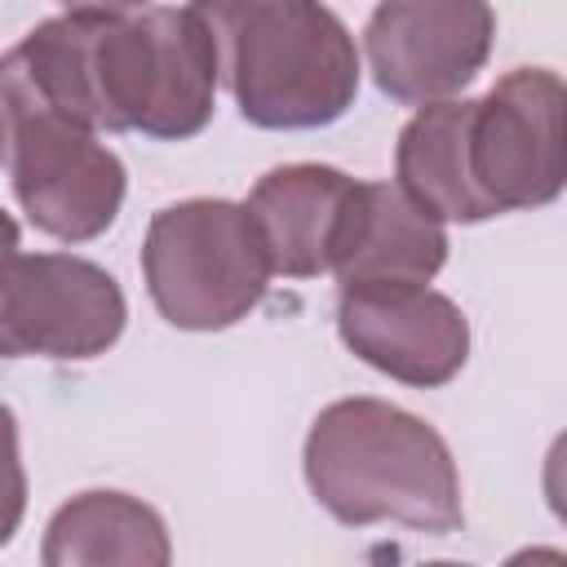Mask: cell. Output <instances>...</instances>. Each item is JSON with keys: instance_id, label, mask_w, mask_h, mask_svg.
Masks as SVG:
<instances>
[{"instance_id": "obj_1", "label": "cell", "mask_w": 567, "mask_h": 567, "mask_svg": "<svg viewBox=\"0 0 567 567\" xmlns=\"http://www.w3.org/2000/svg\"><path fill=\"white\" fill-rule=\"evenodd\" d=\"M9 53L53 106L97 133L186 142L217 106V49L190 4L58 13Z\"/></svg>"}, {"instance_id": "obj_2", "label": "cell", "mask_w": 567, "mask_h": 567, "mask_svg": "<svg viewBox=\"0 0 567 567\" xmlns=\"http://www.w3.org/2000/svg\"><path fill=\"white\" fill-rule=\"evenodd\" d=\"M301 470L310 496L346 527L399 523L421 536H452L465 523L447 439L385 399L328 403L310 421Z\"/></svg>"}, {"instance_id": "obj_3", "label": "cell", "mask_w": 567, "mask_h": 567, "mask_svg": "<svg viewBox=\"0 0 567 567\" xmlns=\"http://www.w3.org/2000/svg\"><path fill=\"white\" fill-rule=\"evenodd\" d=\"M217 49V80L252 128L337 124L359 97V44L323 0H190Z\"/></svg>"}, {"instance_id": "obj_4", "label": "cell", "mask_w": 567, "mask_h": 567, "mask_svg": "<svg viewBox=\"0 0 567 567\" xmlns=\"http://www.w3.org/2000/svg\"><path fill=\"white\" fill-rule=\"evenodd\" d=\"M0 128L13 195L35 230L62 244H89L111 230L124 204V164L97 128L53 106L0 53Z\"/></svg>"}, {"instance_id": "obj_5", "label": "cell", "mask_w": 567, "mask_h": 567, "mask_svg": "<svg viewBox=\"0 0 567 567\" xmlns=\"http://www.w3.org/2000/svg\"><path fill=\"white\" fill-rule=\"evenodd\" d=\"M270 275L261 235L235 199H182L146 226L142 279L155 310L182 332H221L248 319Z\"/></svg>"}, {"instance_id": "obj_6", "label": "cell", "mask_w": 567, "mask_h": 567, "mask_svg": "<svg viewBox=\"0 0 567 567\" xmlns=\"http://www.w3.org/2000/svg\"><path fill=\"white\" fill-rule=\"evenodd\" d=\"M567 89L549 66H514L470 106V173L492 213L545 208L563 195Z\"/></svg>"}, {"instance_id": "obj_7", "label": "cell", "mask_w": 567, "mask_h": 567, "mask_svg": "<svg viewBox=\"0 0 567 567\" xmlns=\"http://www.w3.org/2000/svg\"><path fill=\"white\" fill-rule=\"evenodd\" d=\"M128 323L111 270L75 252H22L0 310V359L84 363L106 354Z\"/></svg>"}, {"instance_id": "obj_8", "label": "cell", "mask_w": 567, "mask_h": 567, "mask_svg": "<svg viewBox=\"0 0 567 567\" xmlns=\"http://www.w3.org/2000/svg\"><path fill=\"white\" fill-rule=\"evenodd\" d=\"M496 13L487 0H381L363 27V53L390 102L456 97L487 66Z\"/></svg>"}, {"instance_id": "obj_9", "label": "cell", "mask_w": 567, "mask_h": 567, "mask_svg": "<svg viewBox=\"0 0 567 567\" xmlns=\"http://www.w3.org/2000/svg\"><path fill=\"white\" fill-rule=\"evenodd\" d=\"M337 332L359 363L416 390L447 385L470 359L465 310L430 284L337 288Z\"/></svg>"}, {"instance_id": "obj_10", "label": "cell", "mask_w": 567, "mask_h": 567, "mask_svg": "<svg viewBox=\"0 0 567 567\" xmlns=\"http://www.w3.org/2000/svg\"><path fill=\"white\" fill-rule=\"evenodd\" d=\"M354 177L332 164H279L248 190L244 208L261 235L266 261L284 279H319L332 270Z\"/></svg>"}, {"instance_id": "obj_11", "label": "cell", "mask_w": 567, "mask_h": 567, "mask_svg": "<svg viewBox=\"0 0 567 567\" xmlns=\"http://www.w3.org/2000/svg\"><path fill=\"white\" fill-rule=\"evenodd\" d=\"M447 261V230L399 182H354L350 217L332 257L346 284H430Z\"/></svg>"}, {"instance_id": "obj_12", "label": "cell", "mask_w": 567, "mask_h": 567, "mask_svg": "<svg viewBox=\"0 0 567 567\" xmlns=\"http://www.w3.org/2000/svg\"><path fill=\"white\" fill-rule=\"evenodd\" d=\"M470 106L474 97H443L416 106L399 128L394 182L439 221H487L496 217L470 173Z\"/></svg>"}, {"instance_id": "obj_13", "label": "cell", "mask_w": 567, "mask_h": 567, "mask_svg": "<svg viewBox=\"0 0 567 567\" xmlns=\"http://www.w3.org/2000/svg\"><path fill=\"white\" fill-rule=\"evenodd\" d=\"M40 558L44 567H164L173 563V540L155 505L128 492L93 487L53 509Z\"/></svg>"}, {"instance_id": "obj_14", "label": "cell", "mask_w": 567, "mask_h": 567, "mask_svg": "<svg viewBox=\"0 0 567 567\" xmlns=\"http://www.w3.org/2000/svg\"><path fill=\"white\" fill-rule=\"evenodd\" d=\"M22 514H27V470L18 447V421L0 403V549L22 527Z\"/></svg>"}, {"instance_id": "obj_15", "label": "cell", "mask_w": 567, "mask_h": 567, "mask_svg": "<svg viewBox=\"0 0 567 567\" xmlns=\"http://www.w3.org/2000/svg\"><path fill=\"white\" fill-rule=\"evenodd\" d=\"M18 257H22V230H18V221L0 208V310H4V292H9V279H13Z\"/></svg>"}, {"instance_id": "obj_16", "label": "cell", "mask_w": 567, "mask_h": 567, "mask_svg": "<svg viewBox=\"0 0 567 567\" xmlns=\"http://www.w3.org/2000/svg\"><path fill=\"white\" fill-rule=\"evenodd\" d=\"M151 0H62L66 13H137Z\"/></svg>"}, {"instance_id": "obj_17", "label": "cell", "mask_w": 567, "mask_h": 567, "mask_svg": "<svg viewBox=\"0 0 567 567\" xmlns=\"http://www.w3.org/2000/svg\"><path fill=\"white\" fill-rule=\"evenodd\" d=\"M0 155H4V128H0Z\"/></svg>"}]
</instances>
